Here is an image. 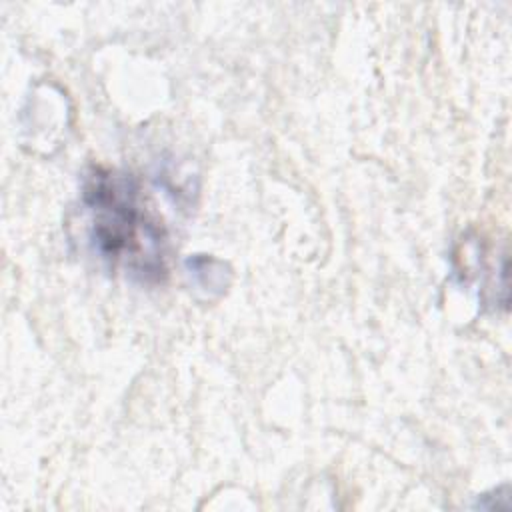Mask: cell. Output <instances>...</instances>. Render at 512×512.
<instances>
[{"label":"cell","instance_id":"7a4b0ae2","mask_svg":"<svg viewBox=\"0 0 512 512\" xmlns=\"http://www.w3.org/2000/svg\"><path fill=\"white\" fill-rule=\"evenodd\" d=\"M190 286L202 292L208 300L218 298L226 292L232 280V270L224 260L206 254H194L184 262Z\"/></svg>","mask_w":512,"mask_h":512},{"label":"cell","instance_id":"6da1fadb","mask_svg":"<svg viewBox=\"0 0 512 512\" xmlns=\"http://www.w3.org/2000/svg\"><path fill=\"white\" fill-rule=\"evenodd\" d=\"M80 204L86 242L110 272L138 284L166 280L168 234L134 176L92 166L82 178Z\"/></svg>","mask_w":512,"mask_h":512}]
</instances>
